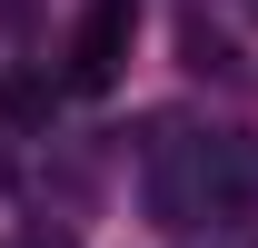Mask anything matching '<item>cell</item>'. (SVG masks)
<instances>
[{
  "mask_svg": "<svg viewBox=\"0 0 258 248\" xmlns=\"http://www.w3.org/2000/svg\"><path fill=\"white\" fill-rule=\"evenodd\" d=\"M129 40H139V0H90L80 30H70V90H109Z\"/></svg>",
  "mask_w": 258,
  "mask_h": 248,
  "instance_id": "obj_1",
  "label": "cell"
},
{
  "mask_svg": "<svg viewBox=\"0 0 258 248\" xmlns=\"http://www.w3.org/2000/svg\"><path fill=\"white\" fill-rule=\"evenodd\" d=\"M0 109H10V119H40L50 99H40V80H0Z\"/></svg>",
  "mask_w": 258,
  "mask_h": 248,
  "instance_id": "obj_2",
  "label": "cell"
}]
</instances>
